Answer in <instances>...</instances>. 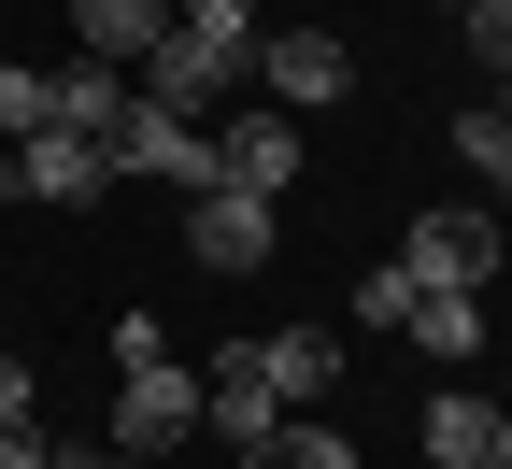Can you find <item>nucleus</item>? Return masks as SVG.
I'll list each match as a JSON object with an SVG mask.
<instances>
[{
  "label": "nucleus",
  "mask_w": 512,
  "mask_h": 469,
  "mask_svg": "<svg viewBox=\"0 0 512 469\" xmlns=\"http://www.w3.org/2000/svg\"><path fill=\"white\" fill-rule=\"evenodd\" d=\"M256 100L313 128L328 100H356V43L342 29H256Z\"/></svg>",
  "instance_id": "4"
},
{
  "label": "nucleus",
  "mask_w": 512,
  "mask_h": 469,
  "mask_svg": "<svg viewBox=\"0 0 512 469\" xmlns=\"http://www.w3.org/2000/svg\"><path fill=\"white\" fill-rule=\"evenodd\" d=\"M57 469H100V455H86V441H57Z\"/></svg>",
  "instance_id": "21"
},
{
  "label": "nucleus",
  "mask_w": 512,
  "mask_h": 469,
  "mask_svg": "<svg viewBox=\"0 0 512 469\" xmlns=\"http://www.w3.org/2000/svg\"><path fill=\"white\" fill-rule=\"evenodd\" d=\"M470 57H484V86L512 100V15H470Z\"/></svg>",
  "instance_id": "18"
},
{
  "label": "nucleus",
  "mask_w": 512,
  "mask_h": 469,
  "mask_svg": "<svg viewBox=\"0 0 512 469\" xmlns=\"http://www.w3.org/2000/svg\"><path fill=\"white\" fill-rule=\"evenodd\" d=\"M484 15H512V0H484Z\"/></svg>",
  "instance_id": "24"
},
{
  "label": "nucleus",
  "mask_w": 512,
  "mask_h": 469,
  "mask_svg": "<svg viewBox=\"0 0 512 469\" xmlns=\"http://www.w3.org/2000/svg\"><path fill=\"white\" fill-rule=\"evenodd\" d=\"M100 157H114V185L214 199V114H171V100H143V86H128V114L100 128Z\"/></svg>",
  "instance_id": "2"
},
{
  "label": "nucleus",
  "mask_w": 512,
  "mask_h": 469,
  "mask_svg": "<svg viewBox=\"0 0 512 469\" xmlns=\"http://www.w3.org/2000/svg\"><path fill=\"white\" fill-rule=\"evenodd\" d=\"M456 15H484V0H456Z\"/></svg>",
  "instance_id": "23"
},
{
  "label": "nucleus",
  "mask_w": 512,
  "mask_h": 469,
  "mask_svg": "<svg viewBox=\"0 0 512 469\" xmlns=\"http://www.w3.org/2000/svg\"><path fill=\"white\" fill-rule=\"evenodd\" d=\"M0 427H29V356H0Z\"/></svg>",
  "instance_id": "20"
},
{
  "label": "nucleus",
  "mask_w": 512,
  "mask_h": 469,
  "mask_svg": "<svg viewBox=\"0 0 512 469\" xmlns=\"http://www.w3.org/2000/svg\"><path fill=\"white\" fill-rule=\"evenodd\" d=\"M0 469H57V441L43 427H0Z\"/></svg>",
  "instance_id": "19"
},
{
  "label": "nucleus",
  "mask_w": 512,
  "mask_h": 469,
  "mask_svg": "<svg viewBox=\"0 0 512 469\" xmlns=\"http://www.w3.org/2000/svg\"><path fill=\"white\" fill-rule=\"evenodd\" d=\"M29 128H43V72H29V57H0V143H29Z\"/></svg>",
  "instance_id": "17"
},
{
  "label": "nucleus",
  "mask_w": 512,
  "mask_h": 469,
  "mask_svg": "<svg viewBox=\"0 0 512 469\" xmlns=\"http://www.w3.org/2000/svg\"><path fill=\"white\" fill-rule=\"evenodd\" d=\"M100 469H157V455H100Z\"/></svg>",
  "instance_id": "22"
},
{
  "label": "nucleus",
  "mask_w": 512,
  "mask_h": 469,
  "mask_svg": "<svg viewBox=\"0 0 512 469\" xmlns=\"http://www.w3.org/2000/svg\"><path fill=\"white\" fill-rule=\"evenodd\" d=\"M299 157H313V128H299V114H271V100H242V114H214V185H242V199H271V214H285V185H299Z\"/></svg>",
  "instance_id": "7"
},
{
  "label": "nucleus",
  "mask_w": 512,
  "mask_h": 469,
  "mask_svg": "<svg viewBox=\"0 0 512 469\" xmlns=\"http://www.w3.org/2000/svg\"><path fill=\"white\" fill-rule=\"evenodd\" d=\"M228 356L271 384L285 413H328V384H342V342H328V327H256V342H228Z\"/></svg>",
  "instance_id": "9"
},
{
  "label": "nucleus",
  "mask_w": 512,
  "mask_h": 469,
  "mask_svg": "<svg viewBox=\"0 0 512 469\" xmlns=\"http://www.w3.org/2000/svg\"><path fill=\"white\" fill-rule=\"evenodd\" d=\"M413 356H484V299H413Z\"/></svg>",
  "instance_id": "14"
},
{
  "label": "nucleus",
  "mask_w": 512,
  "mask_h": 469,
  "mask_svg": "<svg viewBox=\"0 0 512 469\" xmlns=\"http://www.w3.org/2000/svg\"><path fill=\"white\" fill-rule=\"evenodd\" d=\"M72 57H100V72H143V57L171 43V0H72Z\"/></svg>",
  "instance_id": "11"
},
{
  "label": "nucleus",
  "mask_w": 512,
  "mask_h": 469,
  "mask_svg": "<svg viewBox=\"0 0 512 469\" xmlns=\"http://www.w3.org/2000/svg\"><path fill=\"white\" fill-rule=\"evenodd\" d=\"M185 256H200V271H271V256H285V214L242 199V185H214V199H185Z\"/></svg>",
  "instance_id": "8"
},
{
  "label": "nucleus",
  "mask_w": 512,
  "mask_h": 469,
  "mask_svg": "<svg viewBox=\"0 0 512 469\" xmlns=\"http://www.w3.org/2000/svg\"><path fill=\"white\" fill-rule=\"evenodd\" d=\"M0 199H43V214H100L114 199V157L86 128H29V143H0Z\"/></svg>",
  "instance_id": "5"
},
{
  "label": "nucleus",
  "mask_w": 512,
  "mask_h": 469,
  "mask_svg": "<svg viewBox=\"0 0 512 469\" xmlns=\"http://www.w3.org/2000/svg\"><path fill=\"white\" fill-rule=\"evenodd\" d=\"M356 327H370V342H399V327H413V285H399V256H384V271L356 285Z\"/></svg>",
  "instance_id": "16"
},
{
  "label": "nucleus",
  "mask_w": 512,
  "mask_h": 469,
  "mask_svg": "<svg viewBox=\"0 0 512 469\" xmlns=\"http://www.w3.org/2000/svg\"><path fill=\"white\" fill-rule=\"evenodd\" d=\"M185 441H200V370L185 356L114 370V455H185Z\"/></svg>",
  "instance_id": "6"
},
{
  "label": "nucleus",
  "mask_w": 512,
  "mask_h": 469,
  "mask_svg": "<svg viewBox=\"0 0 512 469\" xmlns=\"http://www.w3.org/2000/svg\"><path fill=\"white\" fill-rule=\"evenodd\" d=\"M242 469H356V441H342L328 413H285L271 441H256V455H242Z\"/></svg>",
  "instance_id": "13"
},
{
  "label": "nucleus",
  "mask_w": 512,
  "mask_h": 469,
  "mask_svg": "<svg viewBox=\"0 0 512 469\" xmlns=\"http://www.w3.org/2000/svg\"><path fill=\"white\" fill-rule=\"evenodd\" d=\"M498 256H512V242H498L484 199H441V214L399 228V285H413V299H484V285H498Z\"/></svg>",
  "instance_id": "3"
},
{
  "label": "nucleus",
  "mask_w": 512,
  "mask_h": 469,
  "mask_svg": "<svg viewBox=\"0 0 512 469\" xmlns=\"http://www.w3.org/2000/svg\"><path fill=\"white\" fill-rule=\"evenodd\" d=\"M114 114H128V72H100V57H57V72H43V128H86V143H100Z\"/></svg>",
  "instance_id": "12"
},
{
  "label": "nucleus",
  "mask_w": 512,
  "mask_h": 469,
  "mask_svg": "<svg viewBox=\"0 0 512 469\" xmlns=\"http://www.w3.org/2000/svg\"><path fill=\"white\" fill-rule=\"evenodd\" d=\"M456 157H470V171L512 199V100H470V114H456Z\"/></svg>",
  "instance_id": "15"
},
{
  "label": "nucleus",
  "mask_w": 512,
  "mask_h": 469,
  "mask_svg": "<svg viewBox=\"0 0 512 469\" xmlns=\"http://www.w3.org/2000/svg\"><path fill=\"white\" fill-rule=\"evenodd\" d=\"M128 86L171 114H228V86H256V0H171V43Z\"/></svg>",
  "instance_id": "1"
},
{
  "label": "nucleus",
  "mask_w": 512,
  "mask_h": 469,
  "mask_svg": "<svg viewBox=\"0 0 512 469\" xmlns=\"http://www.w3.org/2000/svg\"><path fill=\"white\" fill-rule=\"evenodd\" d=\"M413 427H427V469H512V413H498L484 384H441Z\"/></svg>",
  "instance_id": "10"
}]
</instances>
